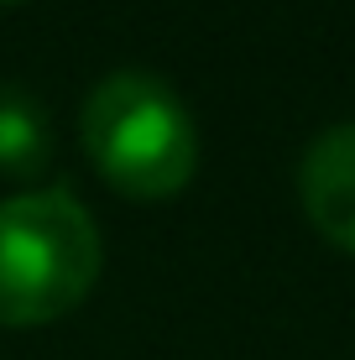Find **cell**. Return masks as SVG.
<instances>
[{
  "mask_svg": "<svg viewBox=\"0 0 355 360\" xmlns=\"http://www.w3.org/2000/svg\"><path fill=\"white\" fill-rule=\"evenodd\" d=\"M79 136L100 178L126 198H173L199 167V131L183 99L152 73H110L84 99Z\"/></svg>",
  "mask_w": 355,
  "mask_h": 360,
  "instance_id": "cell-1",
  "label": "cell"
},
{
  "mask_svg": "<svg viewBox=\"0 0 355 360\" xmlns=\"http://www.w3.org/2000/svg\"><path fill=\"white\" fill-rule=\"evenodd\" d=\"M298 198L309 225L329 245L355 256V120L350 126L324 131L319 141L303 152L298 167Z\"/></svg>",
  "mask_w": 355,
  "mask_h": 360,
  "instance_id": "cell-3",
  "label": "cell"
},
{
  "mask_svg": "<svg viewBox=\"0 0 355 360\" xmlns=\"http://www.w3.org/2000/svg\"><path fill=\"white\" fill-rule=\"evenodd\" d=\"M53 162V120L37 94L0 84V172L6 178H37Z\"/></svg>",
  "mask_w": 355,
  "mask_h": 360,
  "instance_id": "cell-4",
  "label": "cell"
},
{
  "mask_svg": "<svg viewBox=\"0 0 355 360\" xmlns=\"http://www.w3.org/2000/svg\"><path fill=\"white\" fill-rule=\"evenodd\" d=\"M100 277V230L79 198L58 188L0 204V324H53L89 297Z\"/></svg>",
  "mask_w": 355,
  "mask_h": 360,
  "instance_id": "cell-2",
  "label": "cell"
},
{
  "mask_svg": "<svg viewBox=\"0 0 355 360\" xmlns=\"http://www.w3.org/2000/svg\"><path fill=\"white\" fill-rule=\"evenodd\" d=\"M0 6H16V0H0Z\"/></svg>",
  "mask_w": 355,
  "mask_h": 360,
  "instance_id": "cell-5",
  "label": "cell"
}]
</instances>
